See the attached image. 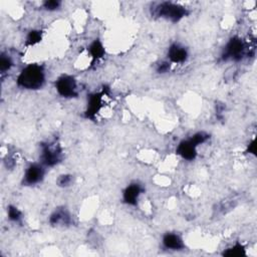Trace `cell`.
Returning <instances> with one entry per match:
<instances>
[{"label": "cell", "mask_w": 257, "mask_h": 257, "mask_svg": "<svg viewBox=\"0 0 257 257\" xmlns=\"http://www.w3.org/2000/svg\"><path fill=\"white\" fill-rule=\"evenodd\" d=\"M17 85L25 89H39L45 83V71L42 65L30 63L26 65L18 74Z\"/></svg>", "instance_id": "6da1fadb"}, {"label": "cell", "mask_w": 257, "mask_h": 257, "mask_svg": "<svg viewBox=\"0 0 257 257\" xmlns=\"http://www.w3.org/2000/svg\"><path fill=\"white\" fill-rule=\"evenodd\" d=\"M151 10L153 15L164 18L173 23L179 22L189 14V11L186 7L170 1L157 3L152 7Z\"/></svg>", "instance_id": "7a4b0ae2"}, {"label": "cell", "mask_w": 257, "mask_h": 257, "mask_svg": "<svg viewBox=\"0 0 257 257\" xmlns=\"http://www.w3.org/2000/svg\"><path fill=\"white\" fill-rule=\"evenodd\" d=\"M249 55V48L246 42L238 37H231L223 48L221 59L223 61H241L244 57Z\"/></svg>", "instance_id": "3957f363"}, {"label": "cell", "mask_w": 257, "mask_h": 257, "mask_svg": "<svg viewBox=\"0 0 257 257\" xmlns=\"http://www.w3.org/2000/svg\"><path fill=\"white\" fill-rule=\"evenodd\" d=\"M40 163L44 167H54L58 165L63 158L62 148L60 144L53 140L47 141L40 145Z\"/></svg>", "instance_id": "277c9868"}, {"label": "cell", "mask_w": 257, "mask_h": 257, "mask_svg": "<svg viewBox=\"0 0 257 257\" xmlns=\"http://www.w3.org/2000/svg\"><path fill=\"white\" fill-rule=\"evenodd\" d=\"M55 89L57 93L65 98L76 97L77 92V82L72 75L62 74L55 81Z\"/></svg>", "instance_id": "5b68a950"}, {"label": "cell", "mask_w": 257, "mask_h": 257, "mask_svg": "<svg viewBox=\"0 0 257 257\" xmlns=\"http://www.w3.org/2000/svg\"><path fill=\"white\" fill-rule=\"evenodd\" d=\"M45 167L40 163L30 164L23 175V185L34 186L41 183L45 176Z\"/></svg>", "instance_id": "8992f818"}, {"label": "cell", "mask_w": 257, "mask_h": 257, "mask_svg": "<svg viewBox=\"0 0 257 257\" xmlns=\"http://www.w3.org/2000/svg\"><path fill=\"white\" fill-rule=\"evenodd\" d=\"M104 94H106V89L103 88L101 92H94L88 96L87 107L84 112L86 118L94 119V117L102 107V98Z\"/></svg>", "instance_id": "52a82bcc"}, {"label": "cell", "mask_w": 257, "mask_h": 257, "mask_svg": "<svg viewBox=\"0 0 257 257\" xmlns=\"http://www.w3.org/2000/svg\"><path fill=\"white\" fill-rule=\"evenodd\" d=\"M143 192L144 188L141 184L131 183L122 192V201L130 206H136Z\"/></svg>", "instance_id": "ba28073f"}, {"label": "cell", "mask_w": 257, "mask_h": 257, "mask_svg": "<svg viewBox=\"0 0 257 257\" xmlns=\"http://www.w3.org/2000/svg\"><path fill=\"white\" fill-rule=\"evenodd\" d=\"M167 55L171 63H183L188 59L189 53L185 46L180 43H173L169 47Z\"/></svg>", "instance_id": "9c48e42d"}, {"label": "cell", "mask_w": 257, "mask_h": 257, "mask_svg": "<svg viewBox=\"0 0 257 257\" xmlns=\"http://www.w3.org/2000/svg\"><path fill=\"white\" fill-rule=\"evenodd\" d=\"M176 153L186 161H193L197 157V147L189 139L184 140L178 145Z\"/></svg>", "instance_id": "30bf717a"}, {"label": "cell", "mask_w": 257, "mask_h": 257, "mask_svg": "<svg viewBox=\"0 0 257 257\" xmlns=\"http://www.w3.org/2000/svg\"><path fill=\"white\" fill-rule=\"evenodd\" d=\"M162 243H163V246L168 250L179 251L185 248V243L183 238L177 233H172V232L166 233L163 236Z\"/></svg>", "instance_id": "8fae6325"}, {"label": "cell", "mask_w": 257, "mask_h": 257, "mask_svg": "<svg viewBox=\"0 0 257 257\" xmlns=\"http://www.w3.org/2000/svg\"><path fill=\"white\" fill-rule=\"evenodd\" d=\"M72 222L69 212L65 208H58L49 217V224L52 226H68Z\"/></svg>", "instance_id": "7c38bea8"}, {"label": "cell", "mask_w": 257, "mask_h": 257, "mask_svg": "<svg viewBox=\"0 0 257 257\" xmlns=\"http://www.w3.org/2000/svg\"><path fill=\"white\" fill-rule=\"evenodd\" d=\"M88 51H89V54H90V56L92 57L93 60H98V59L102 58L104 53H105L104 46H103L102 42L99 39H94L90 43V45L88 47Z\"/></svg>", "instance_id": "4fadbf2b"}, {"label": "cell", "mask_w": 257, "mask_h": 257, "mask_svg": "<svg viewBox=\"0 0 257 257\" xmlns=\"http://www.w3.org/2000/svg\"><path fill=\"white\" fill-rule=\"evenodd\" d=\"M246 254L245 251V247L241 244V243H236L233 246L227 248L226 250H224L223 255L225 256H233V257H240Z\"/></svg>", "instance_id": "5bb4252c"}, {"label": "cell", "mask_w": 257, "mask_h": 257, "mask_svg": "<svg viewBox=\"0 0 257 257\" xmlns=\"http://www.w3.org/2000/svg\"><path fill=\"white\" fill-rule=\"evenodd\" d=\"M42 39V31L38 29L30 30L26 36L25 45L26 46H33L37 43H39Z\"/></svg>", "instance_id": "9a60e30c"}, {"label": "cell", "mask_w": 257, "mask_h": 257, "mask_svg": "<svg viewBox=\"0 0 257 257\" xmlns=\"http://www.w3.org/2000/svg\"><path fill=\"white\" fill-rule=\"evenodd\" d=\"M7 216H8V219L13 223H21L23 218L22 212L16 206H13V205L8 206Z\"/></svg>", "instance_id": "2e32d148"}, {"label": "cell", "mask_w": 257, "mask_h": 257, "mask_svg": "<svg viewBox=\"0 0 257 257\" xmlns=\"http://www.w3.org/2000/svg\"><path fill=\"white\" fill-rule=\"evenodd\" d=\"M13 66V60L11 58V56H9L6 53H1L0 56V71L1 74L4 75L5 73H7Z\"/></svg>", "instance_id": "e0dca14e"}, {"label": "cell", "mask_w": 257, "mask_h": 257, "mask_svg": "<svg viewBox=\"0 0 257 257\" xmlns=\"http://www.w3.org/2000/svg\"><path fill=\"white\" fill-rule=\"evenodd\" d=\"M209 139H210V136H209L207 133H205V132H198V133L194 134L189 140H190L196 147H198V146H200V145L206 143Z\"/></svg>", "instance_id": "ac0fdd59"}, {"label": "cell", "mask_w": 257, "mask_h": 257, "mask_svg": "<svg viewBox=\"0 0 257 257\" xmlns=\"http://www.w3.org/2000/svg\"><path fill=\"white\" fill-rule=\"evenodd\" d=\"M72 176L69 175V174H63V175H60L56 181V184L57 186L61 187V188H66V187H69L72 183Z\"/></svg>", "instance_id": "d6986e66"}, {"label": "cell", "mask_w": 257, "mask_h": 257, "mask_svg": "<svg viewBox=\"0 0 257 257\" xmlns=\"http://www.w3.org/2000/svg\"><path fill=\"white\" fill-rule=\"evenodd\" d=\"M42 5L46 11H55L60 8L61 2L59 0H46Z\"/></svg>", "instance_id": "ffe728a7"}, {"label": "cell", "mask_w": 257, "mask_h": 257, "mask_svg": "<svg viewBox=\"0 0 257 257\" xmlns=\"http://www.w3.org/2000/svg\"><path fill=\"white\" fill-rule=\"evenodd\" d=\"M170 68H171V62L170 61H162L161 63L158 64L156 70H157L158 73L163 74V73L168 72L170 70Z\"/></svg>", "instance_id": "44dd1931"}, {"label": "cell", "mask_w": 257, "mask_h": 257, "mask_svg": "<svg viewBox=\"0 0 257 257\" xmlns=\"http://www.w3.org/2000/svg\"><path fill=\"white\" fill-rule=\"evenodd\" d=\"M247 152H249V154H253V155L256 154V145H255V141L254 140L249 144Z\"/></svg>", "instance_id": "7402d4cb"}]
</instances>
